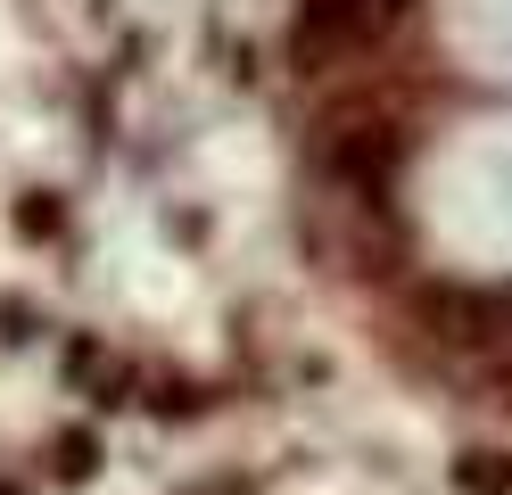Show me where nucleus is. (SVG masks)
I'll list each match as a JSON object with an SVG mask.
<instances>
[{"instance_id": "nucleus-1", "label": "nucleus", "mask_w": 512, "mask_h": 495, "mask_svg": "<svg viewBox=\"0 0 512 495\" xmlns=\"http://www.w3.org/2000/svg\"><path fill=\"white\" fill-rule=\"evenodd\" d=\"M455 487H463V495H512V454H488V446L463 454V462H455Z\"/></svg>"}, {"instance_id": "nucleus-2", "label": "nucleus", "mask_w": 512, "mask_h": 495, "mask_svg": "<svg viewBox=\"0 0 512 495\" xmlns=\"http://www.w3.org/2000/svg\"><path fill=\"white\" fill-rule=\"evenodd\" d=\"M496 396H512V363H504V372H496Z\"/></svg>"}]
</instances>
